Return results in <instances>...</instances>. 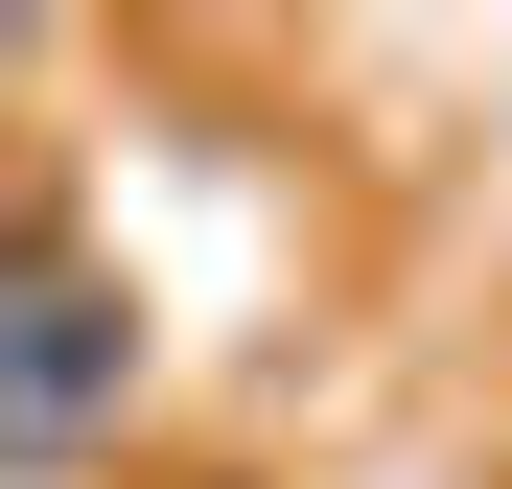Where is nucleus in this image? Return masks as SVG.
<instances>
[{
  "label": "nucleus",
  "mask_w": 512,
  "mask_h": 489,
  "mask_svg": "<svg viewBox=\"0 0 512 489\" xmlns=\"http://www.w3.org/2000/svg\"><path fill=\"white\" fill-rule=\"evenodd\" d=\"M117 373H140L117 280H70V257H0V466L94 443V420H117Z\"/></svg>",
  "instance_id": "nucleus-1"
}]
</instances>
